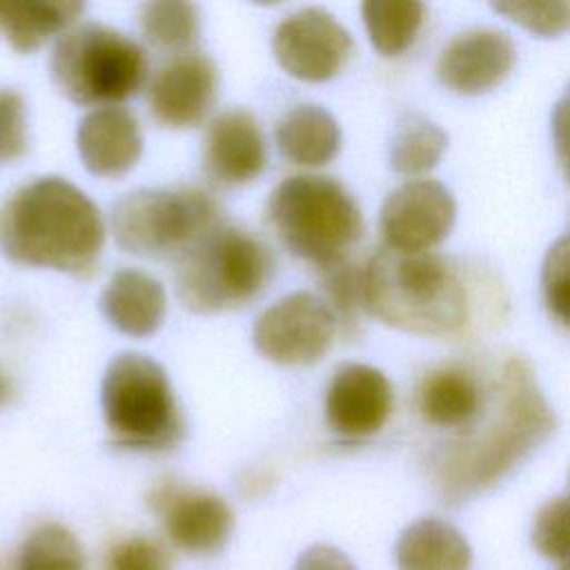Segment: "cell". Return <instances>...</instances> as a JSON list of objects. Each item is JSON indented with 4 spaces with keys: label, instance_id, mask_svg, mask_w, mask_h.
Masks as SVG:
<instances>
[{
    "label": "cell",
    "instance_id": "6da1fadb",
    "mask_svg": "<svg viewBox=\"0 0 570 570\" xmlns=\"http://www.w3.org/2000/svg\"><path fill=\"white\" fill-rule=\"evenodd\" d=\"M102 240L98 207L60 176L36 178L0 205V254L16 265L87 274Z\"/></svg>",
    "mask_w": 570,
    "mask_h": 570
},
{
    "label": "cell",
    "instance_id": "7a4b0ae2",
    "mask_svg": "<svg viewBox=\"0 0 570 570\" xmlns=\"http://www.w3.org/2000/svg\"><path fill=\"white\" fill-rule=\"evenodd\" d=\"M554 412L543 399L530 365L510 358L501 372L499 419L479 436L452 445L436 468L445 501H465L510 472L554 432Z\"/></svg>",
    "mask_w": 570,
    "mask_h": 570
},
{
    "label": "cell",
    "instance_id": "3957f363",
    "mask_svg": "<svg viewBox=\"0 0 570 570\" xmlns=\"http://www.w3.org/2000/svg\"><path fill=\"white\" fill-rule=\"evenodd\" d=\"M363 303L385 325L414 334H450L468 321L459 274L432 252L381 247L363 267Z\"/></svg>",
    "mask_w": 570,
    "mask_h": 570
},
{
    "label": "cell",
    "instance_id": "277c9868",
    "mask_svg": "<svg viewBox=\"0 0 570 570\" xmlns=\"http://www.w3.org/2000/svg\"><path fill=\"white\" fill-rule=\"evenodd\" d=\"M274 278L269 249L247 232L223 223L176 258V292L196 314L249 305Z\"/></svg>",
    "mask_w": 570,
    "mask_h": 570
},
{
    "label": "cell",
    "instance_id": "5b68a950",
    "mask_svg": "<svg viewBox=\"0 0 570 570\" xmlns=\"http://www.w3.org/2000/svg\"><path fill=\"white\" fill-rule=\"evenodd\" d=\"M100 403L107 430L120 448L163 452L185 436V421L167 372L138 352L118 354L102 376Z\"/></svg>",
    "mask_w": 570,
    "mask_h": 570
},
{
    "label": "cell",
    "instance_id": "8992f818",
    "mask_svg": "<svg viewBox=\"0 0 570 570\" xmlns=\"http://www.w3.org/2000/svg\"><path fill=\"white\" fill-rule=\"evenodd\" d=\"M267 218L292 254L318 267L343 258L363 234L358 205L327 176L285 178L267 200Z\"/></svg>",
    "mask_w": 570,
    "mask_h": 570
},
{
    "label": "cell",
    "instance_id": "52a82bcc",
    "mask_svg": "<svg viewBox=\"0 0 570 570\" xmlns=\"http://www.w3.org/2000/svg\"><path fill=\"white\" fill-rule=\"evenodd\" d=\"M145 53L125 33L82 22L67 29L51 53V78L58 91L76 105L120 102L145 80Z\"/></svg>",
    "mask_w": 570,
    "mask_h": 570
},
{
    "label": "cell",
    "instance_id": "ba28073f",
    "mask_svg": "<svg viewBox=\"0 0 570 570\" xmlns=\"http://www.w3.org/2000/svg\"><path fill=\"white\" fill-rule=\"evenodd\" d=\"M218 225V205L198 189H136L111 212L116 243L136 256L178 258Z\"/></svg>",
    "mask_w": 570,
    "mask_h": 570
},
{
    "label": "cell",
    "instance_id": "9c48e42d",
    "mask_svg": "<svg viewBox=\"0 0 570 570\" xmlns=\"http://www.w3.org/2000/svg\"><path fill=\"white\" fill-rule=\"evenodd\" d=\"M336 316L327 303L309 292H294L258 314L254 347L278 365H312L330 350Z\"/></svg>",
    "mask_w": 570,
    "mask_h": 570
},
{
    "label": "cell",
    "instance_id": "30bf717a",
    "mask_svg": "<svg viewBox=\"0 0 570 570\" xmlns=\"http://www.w3.org/2000/svg\"><path fill=\"white\" fill-rule=\"evenodd\" d=\"M274 56L294 78L323 82L334 78L354 51L350 31L325 9H301L274 31Z\"/></svg>",
    "mask_w": 570,
    "mask_h": 570
},
{
    "label": "cell",
    "instance_id": "8fae6325",
    "mask_svg": "<svg viewBox=\"0 0 570 570\" xmlns=\"http://www.w3.org/2000/svg\"><path fill=\"white\" fill-rule=\"evenodd\" d=\"M456 203L452 191L432 178L407 180L381 207V232L387 247L430 252L452 229Z\"/></svg>",
    "mask_w": 570,
    "mask_h": 570
},
{
    "label": "cell",
    "instance_id": "7c38bea8",
    "mask_svg": "<svg viewBox=\"0 0 570 570\" xmlns=\"http://www.w3.org/2000/svg\"><path fill=\"white\" fill-rule=\"evenodd\" d=\"M169 541L191 554H212L229 539L234 517L229 505L205 490L165 481L149 494Z\"/></svg>",
    "mask_w": 570,
    "mask_h": 570
},
{
    "label": "cell",
    "instance_id": "4fadbf2b",
    "mask_svg": "<svg viewBox=\"0 0 570 570\" xmlns=\"http://www.w3.org/2000/svg\"><path fill=\"white\" fill-rule=\"evenodd\" d=\"M218 71L209 56L183 51L165 62L149 85L151 116L174 129L198 125L216 100Z\"/></svg>",
    "mask_w": 570,
    "mask_h": 570
},
{
    "label": "cell",
    "instance_id": "5bb4252c",
    "mask_svg": "<svg viewBox=\"0 0 570 570\" xmlns=\"http://www.w3.org/2000/svg\"><path fill=\"white\" fill-rule=\"evenodd\" d=\"M392 403V385L381 370L365 363H345L327 385L325 421L345 439H363L385 425Z\"/></svg>",
    "mask_w": 570,
    "mask_h": 570
},
{
    "label": "cell",
    "instance_id": "9a60e30c",
    "mask_svg": "<svg viewBox=\"0 0 570 570\" xmlns=\"http://www.w3.org/2000/svg\"><path fill=\"white\" fill-rule=\"evenodd\" d=\"M517 49L512 38L492 27H476L452 38L439 60V82L456 94L474 96L497 87L514 67Z\"/></svg>",
    "mask_w": 570,
    "mask_h": 570
},
{
    "label": "cell",
    "instance_id": "2e32d148",
    "mask_svg": "<svg viewBox=\"0 0 570 570\" xmlns=\"http://www.w3.org/2000/svg\"><path fill=\"white\" fill-rule=\"evenodd\" d=\"M203 165L223 185H245L263 174L267 147L258 120L245 109L216 116L205 136Z\"/></svg>",
    "mask_w": 570,
    "mask_h": 570
},
{
    "label": "cell",
    "instance_id": "e0dca14e",
    "mask_svg": "<svg viewBox=\"0 0 570 570\" xmlns=\"http://www.w3.org/2000/svg\"><path fill=\"white\" fill-rule=\"evenodd\" d=\"M76 147L82 165L94 176L118 178L127 174L142 154L138 120L125 107H96L78 122Z\"/></svg>",
    "mask_w": 570,
    "mask_h": 570
},
{
    "label": "cell",
    "instance_id": "ac0fdd59",
    "mask_svg": "<svg viewBox=\"0 0 570 570\" xmlns=\"http://www.w3.org/2000/svg\"><path fill=\"white\" fill-rule=\"evenodd\" d=\"M100 309L118 332L136 338L149 336L165 318V287L140 269H120L109 278L100 296Z\"/></svg>",
    "mask_w": 570,
    "mask_h": 570
},
{
    "label": "cell",
    "instance_id": "d6986e66",
    "mask_svg": "<svg viewBox=\"0 0 570 570\" xmlns=\"http://www.w3.org/2000/svg\"><path fill=\"white\" fill-rule=\"evenodd\" d=\"M470 543L439 517L412 521L396 541L399 570H470Z\"/></svg>",
    "mask_w": 570,
    "mask_h": 570
},
{
    "label": "cell",
    "instance_id": "ffe728a7",
    "mask_svg": "<svg viewBox=\"0 0 570 570\" xmlns=\"http://www.w3.org/2000/svg\"><path fill=\"white\" fill-rule=\"evenodd\" d=\"M276 145L283 158L303 167L330 163L341 147L336 118L318 105H298L289 109L276 127Z\"/></svg>",
    "mask_w": 570,
    "mask_h": 570
},
{
    "label": "cell",
    "instance_id": "44dd1931",
    "mask_svg": "<svg viewBox=\"0 0 570 570\" xmlns=\"http://www.w3.org/2000/svg\"><path fill=\"white\" fill-rule=\"evenodd\" d=\"M82 2L71 0H0V31L22 53L36 51L80 16Z\"/></svg>",
    "mask_w": 570,
    "mask_h": 570
},
{
    "label": "cell",
    "instance_id": "7402d4cb",
    "mask_svg": "<svg viewBox=\"0 0 570 570\" xmlns=\"http://www.w3.org/2000/svg\"><path fill=\"white\" fill-rule=\"evenodd\" d=\"M479 385L474 376L461 367L434 370L419 387V410L432 425L461 428L479 414Z\"/></svg>",
    "mask_w": 570,
    "mask_h": 570
},
{
    "label": "cell",
    "instance_id": "603a6c76",
    "mask_svg": "<svg viewBox=\"0 0 570 570\" xmlns=\"http://www.w3.org/2000/svg\"><path fill=\"white\" fill-rule=\"evenodd\" d=\"M361 16L374 49L383 56H399L414 42L425 18V4L416 0H367L361 4Z\"/></svg>",
    "mask_w": 570,
    "mask_h": 570
},
{
    "label": "cell",
    "instance_id": "cb8c5ba5",
    "mask_svg": "<svg viewBox=\"0 0 570 570\" xmlns=\"http://www.w3.org/2000/svg\"><path fill=\"white\" fill-rule=\"evenodd\" d=\"M448 149V134L421 114H405L390 145V165L399 174H423L436 167Z\"/></svg>",
    "mask_w": 570,
    "mask_h": 570
},
{
    "label": "cell",
    "instance_id": "d4e9b609",
    "mask_svg": "<svg viewBox=\"0 0 570 570\" xmlns=\"http://www.w3.org/2000/svg\"><path fill=\"white\" fill-rule=\"evenodd\" d=\"M18 570H85V552L65 525L42 523L24 539Z\"/></svg>",
    "mask_w": 570,
    "mask_h": 570
},
{
    "label": "cell",
    "instance_id": "484cf974",
    "mask_svg": "<svg viewBox=\"0 0 570 570\" xmlns=\"http://www.w3.org/2000/svg\"><path fill=\"white\" fill-rule=\"evenodd\" d=\"M140 29L160 49H187L198 38V11L189 2H147L140 9Z\"/></svg>",
    "mask_w": 570,
    "mask_h": 570
},
{
    "label": "cell",
    "instance_id": "4316f807",
    "mask_svg": "<svg viewBox=\"0 0 570 570\" xmlns=\"http://www.w3.org/2000/svg\"><path fill=\"white\" fill-rule=\"evenodd\" d=\"M321 287L327 296V307L336 316V323L354 327L363 303V269H358L347 256L321 267Z\"/></svg>",
    "mask_w": 570,
    "mask_h": 570
},
{
    "label": "cell",
    "instance_id": "83f0119b",
    "mask_svg": "<svg viewBox=\"0 0 570 570\" xmlns=\"http://www.w3.org/2000/svg\"><path fill=\"white\" fill-rule=\"evenodd\" d=\"M541 292L548 312L570 327V232L561 234L543 256Z\"/></svg>",
    "mask_w": 570,
    "mask_h": 570
},
{
    "label": "cell",
    "instance_id": "f1b7e54d",
    "mask_svg": "<svg viewBox=\"0 0 570 570\" xmlns=\"http://www.w3.org/2000/svg\"><path fill=\"white\" fill-rule=\"evenodd\" d=\"M490 7L537 36L550 38L570 29V0H510Z\"/></svg>",
    "mask_w": 570,
    "mask_h": 570
},
{
    "label": "cell",
    "instance_id": "f546056e",
    "mask_svg": "<svg viewBox=\"0 0 570 570\" xmlns=\"http://www.w3.org/2000/svg\"><path fill=\"white\" fill-rule=\"evenodd\" d=\"M532 546L552 561L570 563V497L546 501L534 514Z\"/></svg>",
    "mask_w": 570,
    "mask_h": 570
},
{
    "label": "cell",
    "instance_id": "4dcf8cb0",
    "mask_svg": "<svg viewBox=\"0 0 570 570\" xmlns=\"http://www.w3.org/2000/svg\"><path fill=\"white\" fill-rule=\"evenodd\" d=\"M29 149L27 107L16 89H0V165L22 158Z\"/></svg>",
    "mask_w": 570,
    "mask_h": 570
},
{
    "label": "cell",
    "instance_id": "1f68e13d",
    "mask_svg": "<svg viewBox=\"0 0 570 570\" xmlns=\"http://www.w3.org/2000/svg\"><path fill=\"white\" fill-rule=\"evenodd\" d=\"M107 570H171L169 552L154 539L131 537L107 554Z\"/></svg>",
    "mask_w": 570,
    "mask_h": 570
},
{
    "label": "cell",
    "instance_id": "d6a6232c",
    "mask_svg": "<svg viewBox=\"0 0 570 570\" xmlns=\"http://www.w3.org/2000/svg\"><path fill=\"white\" fill-rule=\"evenodd\" d=\"M550 125H552L554 151H557L566 174H570V85L557 98V102L552 107Z\"/></svg>",
    "mask_w": 570,
    "mask_h": 570
},
{
    "label": "cell",
    "instance_id": "836d02e7",
    "mask_svg": "<svg viewBox=\"0 0 570 570\" xmlns=\"http://www.w3.org/2000/svg\"><path fill=\"white\" fill-rule=\"evenodd\" d=\"M292 570H356L347 554H343L338 548L316 543L298 554Z\"/></svg>",
    "mask_w": 570,
    "mask_h": 570
},
{
    "label": "cell",
    "instance_id": "e575fe53",
    "mask_svg": "<svg viewBox=\"0 0 570 570\" xmlns=\"http://www.w3.org/2000/svg\"><path fill=\"white\" fill-rule=\"evenodd\" d=\"M9 399H11V381H9V376L0 367V407L7 405Z\"/></svg>",
    "mask_w": 570,
    "mask_h": 570
},
{
    "label": "cell",
    "instance_id": "d590c367",
    "mask_svg": "<svg viewBox=\"0 0 570 570\" xmlns=\"http://www.w3.org/2000/svg\"><path fill=\"white\" fill-rule=\"evenodd\" d=\"M563 570H570V563H566V566H563Z\"/></svg>",
    "mask_w": 570,
    "mask_h": 570
},
{
    "label": "cell",
    "instance_id": "8d00e7d4",
    "mask_svg": "<svg viewBox=\"0 0 570 570\" xmlns=\"http://www.w3.org/2000/svg\"><path fill=\"white\" fill-rule=\"evenodd\" d=\"M566 176H568V178H570V174H566Z\"/></svg>",
    "mask_w": 570,
    "mask_h": 570
}]
</instances>
